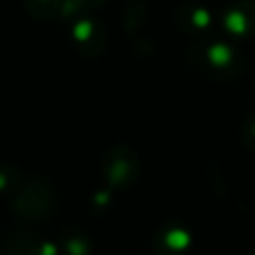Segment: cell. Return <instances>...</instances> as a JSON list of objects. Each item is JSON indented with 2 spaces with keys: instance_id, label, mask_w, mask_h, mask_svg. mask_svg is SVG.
<instances>
[{
  "instance_id": "1",
  "label": "cell",
  "mask_w": 255,
  "mask_h": 255,
  "mask_svg": "<svg viewBox=\"0 0 255 255\" xmlns=\"http://www.w3.org/2000/svg\"><path fill=\"white\" fill-rule=\"evenodd\" d=\"M54 191L46 181L34 179L10 195L12 211L26 221H38L54 211Z\"/></svg>"
},
{
  "instance_id": "2",
  "label": "cell",
  "mask_w": 255,
  "mask_h": 255,
  "mask_svg": "<svg viewBox=\"0 0 255 255\" xmlns=\"http://www.w3.org/2000/svg\"><path fill=\"white\" fill-rule=\"evenodd\" d=\"M102 175L114 189L129 187L139 175V157L129 145H114L102 159Z\"/></svg>"
},
{
  "instance_id": "3",
  "label": "cell",
  "mask_w": 255,
  "mask_h": 255,
  "mask_svg": "<svg viewBox=\"0 0 255 255\" xmlns=\"http://www.w3.org/2000/svg\"><path fill=\"white\" fill-rule=\"evenodd\" d=\"M191 58L213 76H233L241 68V54L225 40H211L199 44Z\"/></svg>"
},
{
  "instance_id": "4",
  "label": "cell",
  "mask_w": 255,
  "mask_h": 255,
  "mask_svg": "<svg viewBox=\"0 0 255 255\" xmlns=\"http://www.w3.org/2000/svg\"><path fill=\"white\" fill-rule=\"evenodd\" d=\"M219 24L233 40L255 38V0H235L225 6L219 16Z\"/></svg>"
},
{
  "instance_id": "5",
  "label": "cell",
  "mask_w": 255,
  "mask_h": 255,
  "mask_svg": "<svg viewBox=\"0 0 255 255\" xmlns=\"http://www.w3.org/2000/svg\"><path fill=\"white\" fill-rule=\"evenodd\" d=\"M70 38H72V44L76 46V50L80 54L94 58V56L102 54V50L106 46V28L98 20L78 18L72 24Z\"/></svg>"
},
{
  "instance_id": "6",
  "label": "cell",
  "mask_w": 255,
  "mask_h": 255,
  "mask_svg": "<svg viewBox=\"0 0 255 255\" xmlns=\"http://www.w3.org/2000/svg\"><path fill=\"white\" fill-rule=\"evenodd\" d=\"M189 247H191V235L179 223H165L153 235L155 255H185Z\"/></svg>"
},
{
  "instance_id": "7",
  "label": "cell",
  "mask_w": 255,
  "mask_h": 255,
  "mask_svg": "<svg viewBox=\"0 0 255 255\" xmlns=\"http://www.w3.org/2000/svg\"><path fill=\"white\" fill-rule=\"evenodd\" d=\"M175 22L189 36H205L213 28V12L201 4H183L175 12Z\"/></svg>"
},
{
  "instance_id": "8",
  "label": "cell",
  "mask_w": 255,
  "mask_h": 255,
  "mask_svg": "<svg viewBox=\"0 0 255 255\" xmlns=\"http://www.w3.org/2000/svg\"><path fill=\"white\" fill-rule=\"evenodd\" d=\"M0 255H60V249L46 239L16 235L2 243Z\"/></svg>"
},
{
  "instance_id": "9",
  "label": "cell",
  "mask_w": 255,
  "mask_h": 255,
  "mask_svg": "<svg viewBox=\"0 0 255 255\" xmlns=\"http://www.w3.org/2000/svg\"><path fill=\"white\" fill-rule=\"evenodd\" d=\"M64 0H24V6L28 14L36 20H48L54 16H60Z\"/></svg>"
},
{
  "instance_id": "10",
  "label": "cell",
  "mask_w": 255,
  "mask_h": 255,
  "mask_svg": "<svg viewBox=\"0 0 255 255\" xmlns=\"http://www.w3.org/2000/svg\"><path fill=\"white\" fill-rule=\"evenodd\" d=\"M62 249L66 251V255H88L92 251V243L86 235L72 233L62 237Z\"/></svg>"
},
{
  "instance_id": "11",
  "label": "cell",
  "mask_w": 255,
  "mask_h": 255,
  "mask_svg": "<svg viewBox=\"0 0 255 255\" xmlns=\"http://www.w3.org/2000/svg\"><path fill=\"white\" fill-rule=\"evenodd\" d=\"M20 183H22V175L16 167L0 165V193L12 195L20 189Z\"/></svg>"
},
{
  "instance_id": "12",
  "label": "cell",
  "mask_w": 255,
  "mask_h": 255,
  "mask_svg": "<svg viewBox=\"0 0 255 255\" xmlns=\"http://www.w3.org/2000/svg\"><path fill=\"white\" fill-rule=\"evenodd\" d=\"M104 2L106 0H64L62 2V10H60V16L80 14V12H86V10H92V8L102 6Z\"/></svg>"
},
{
  "instance_id": "13",
  "label": "cell",
  "mask_w": 255,
  "mask_h": 255,
  "mask_svg": "<svg viewBox=\"0 0 255 255\" xmlns=\"http://www.w3.org/2000/svg\"><path fill=\"white\" fill-rule=\"evenodd\" d=\"M241 135H243V141L249 149L255 151V110L245 118V124H243V129H241Z\"/></svg>"
},
{
  "instance_id": "14",
  "label": "cell",
  "mask_w": 255,
  "mask_h": 255,
  "mask_svg": "<svg viewBox=\"0 0 255 255\" xmlns=\"http://www.w3.org/2000/svg\"><path fill=\"white\" fill-rule=\"evenodd\" d=\"M249 255H255V251H251V253H249Z\"/></svg>"
}]
</instances>
